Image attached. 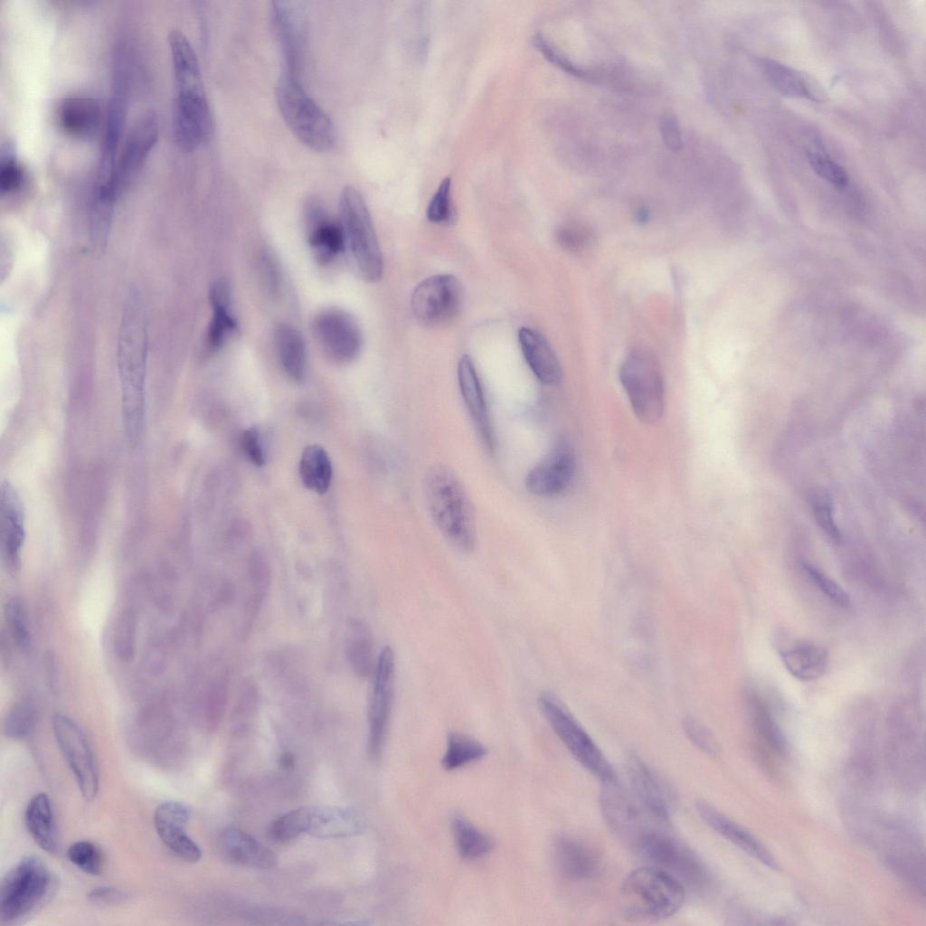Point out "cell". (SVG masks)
<instances>
[{
	"instance_id": "f1b7e54d",
	"label": "cell",
	"mask_w": 926,
	"mask_h": 926,
	"mask_svg": "<svg viewBox=\"0 0 926 926\" xmlns=\"http://www.w3.org/2000/svg\"><path fill=\"white\" fill-rule=\"evenodd\" d=\"M518 342L526 364L543 384H557L562 379L560 363L547 340L536 330L521 327Z\"/></svg>"
},
{
	"instance_id": "7a4b0ae2",
	"label": "cell",
	"mask_w": 926,
	"mask_h": 926,
	"mask_svg": "<svg viewBox=\"0 0 926 926\" xmlns=\"http://www.w3.org/2000/svg\"><path fill=\"white\" fill-rule=\"evenodd\" d=\"M172 60L175 102L173 127L176 144L191 152L207 142L212 133V114L196 53L179 30L168 35Z\"/></svg>"
},
{
	"instance_id": "f35d334b",
	"label": "cell",
	"mask_w": 926,
	"mask_h": 926,
	"mask_svg": "<svg viewBox=\"0 0 926 926\" xmlns=\"http://www.w3.org/2000/svg\"><path fill=\"white\" fill-rule=\"evenodd\" d=\"M25 181L24 170L19 162L13 142L6 141L0 155V191L11 195L21 190Z\"/></svg>"
},
{
	"instance_id": "6da1fadb",
	"label": "cell",
	"mask_w": 926,
	"mask_h": 926,
	"mask_svg": "<svg viewBox=\"0 0 926 926\" xmlns=\"http://www.w3.org/2000/svg\"><path fill=\"white\" fill-rule=\"evenodd\" d=\"M146 315L139 293L131 290L119 327L118 368L123 425L128 441L133 447L139 442L145 425L147 360Z\"/></svg>"
},
{
	"instance_id": "cb8c5ba5",
	"label": "cell",
	"mask_w": 926,
	"mask_h": 926,
	"mask_svg": "<svg viewBox=\"0 0 926 926\" xmlns=\"http://www.w3.org/2000/svg\"><path fill=\"white\" fill-rule=\"evenodd\" d=\"M695 806L701 818L712 829L758 862L771 869L778 868L775 858L753 835L704 800H698Z\"/></svg>"
},
{
	"instance_id": "681fc988",
	"label": "cell",
	"mask_w": 926,
	"mask_h": 926,
	"mask_svg": "<svg viewBox=\"0 0 926 926\" xmlns=\"http://www.w3.org/2000/svg\"><path fill=\"white\" fill-rule=\"evenodd\" d=\"M808 160L814 172L825 181L837 188L847 185L849 179L846 171L831 158L809 152Z\"/></svg>"
},
{
	"instance_id": "9c48e42d",
	"label": "cell",
	"mask_w": 926,
	"mask_h": 926,
	"mask_svg": "<svg viewBox=\"0 0 926 926\" xmlns=\"http://www.w3.org/2000/svg\"><path fill=\"white\" fill-rule=\"evenodd\" d=\"M619 379L638 419L651 424L664 412V383L658 363L647 350L636 349L623 361Z\"/></svg>"
},
{
	"instance_id": "6f0895ef",
	"label": "cell",
	"mask_w": 926,
	"mask_h": 926,
	"mask_svg": "<svg viewBox=\"0 0 926 926\" xmlns=\"http://www.w3.org/2000/svg\"><path fill=\"white\" fill-rule=\"evenodd\" d=\"M124 898L123 893L111 886H99L92 889L88 894V900L94 904H111L121 901Z\"/></svg>"
},
{
	"instance_id": "60d3db41",
	"label": "cell",
	"mask_w": 926,
	"mask_h": 926,
	"mask_svg": "<svg viewBox=\"0 0 926 926\" xmlns=\"http://www.w3.org/2000/svg\"><path fill=\"white\" fill-rule=\"evenodd\" d=\"M5 620L13 640L21 649L31 646V632L25 605L19 598L11 599L5 605Z\"/></svg>"
},
{
	"instance_id": "e0dca14e",
	"label": "cell",
	"mask_w": 926,
	"mask_h": 926,
	"mask_svg": "<svg viewBox=\"0 0 926 926\" xmlns=\"http://www.w3.org/2000/svg\"><path fill=\"white\" fill-rule=\"evenodd\" d=\"M191 814L187 805L166 801L156 808L154 823L160 839L173 854L185 862L195 863L200 860L202 851L186 833Z\"/></svg>"
},
{
	"instance_id": "4316f807",
	"label": "cell",
	"mask_w": 926,
	"mask_h": 926,
	"mask_svg": "<svg viewBox=\"0 0 926 926\" xmlns=\"http://www.w3.org/2000/svg\"><path fill=\"white\" fill-rule=\"evenodd\" d=\"M553 854L561 874L571 881H585L594 877L600 865L597 852L583 841L572 836H559Z\"/></svg>"
},
{
	"instance_id": "9f6ffc18",
	"label": "cell",
	"mask_w": 926,
	"mask_h": 926,
	"mask_svg": "<svg viewBox=\"0 0 926 926\" xmlns=\"http://www.w3.org/2000/svg\"><path fill=\"white\" fill-rule=\"evenodd\" d=\"M262 274L265 286L270 294H276L279 287V270L277 262L270 254L263 255Z\"/></svg>"
},
{
	"instance_id": "8fae6325",
	"label": "cell",
	"mask_w": 926,
	"mask_h": 926,
	"mask_svg": "<svg viewBox=\"0 0 926 926\" xmlns=\"http://www.w3.org/2000/svg\"><path fill=\"white\" fill-rule=\"evenodd\" d=\"M52 730L58 747L86 800L93 799L99 787V770L93 749L80 726L71 717L56 713Z\"/></svg>"
},
{
	"instance_id": "484cf974",
	"label": "cell",
	"mask_w": 926,
	"mask_h": 926,
	"mask_svg": "<svg viewBox=\"0 0 926 926\" xmlns=\"http://www.w3.org/2000/svg\"><path fill=\"white\" fill-rule=\"evenodd\" d=\"M218 846L228 860L243 866L270 869L277 863L273 851L238 827L224 828L218 837Z\"/></svg>"
},
{
	"instance_id": "680465c9",
	"label": "cell",
	"mask_w": 926,
	"mask_h": 926,
	"mask_svg": "<svg viewBox=\"0 0 926 926\" xmlns=\"http://www.w3.org/2000/svg\"><path fill=\"white\" fill-rule=\"evenodd\" d=\"M588 233L576 227H562L557 232V240L567 249L578 248L587 240Z\"/></svg>"
},
{
	"instance_id": "816d5d0a",
	"label": "cell",
	"mask_w": 926,
	"mask_h": 926,
	"mask_svg": "<svg viewBox=\"0 0 926 926\" xmlns=\"http://www.w3.org/2000/svg\"><path fill=\"white\" fill-rule=\"evenodd\" d=\"M683 725L686 736L697 748L710 755H715L718 752V744L714 736L702 723L692 717H687L684 720Z\"/></svg>"
},
{
	"instance_id": "8d00e7d4",
	"label": "cell",
	"mask_w": 926,
	"mask_h": 926,
	"mask_svg": "<svg viewBox=\"0 0 926 926\" xmlns=\"http://www.w3.org/2000/svg\"><path fill=\"white\" fill-rule=\"evenodd\" d=\"M760 64L767 80L780 94L817 100L801 75L791 68L770 59H763Z\"/></svg>"
},
{
	"instance_id": "52a82bcc",
	"label": "cell",
	"mask_w": 926,
	"mask_h": 926,
	"mask_svg": "<svg viewBox=\"0 0 926 926\" xmlns=\"http://www.w3.org/2000/svg\"><path fill=\"white\" fill-rule=\"evenodd\" d=\"M52 882L51 872L40 857H23L1 881V921L14 923L29 915L48 896Z\"/></svg>"
},
{
	"instance_id": "83f0119b",
	"label": "cell",
	"mask_w": 926,
	"mask_h": 926,
	"mask_svg": "<svg viewBox=\"0 0 926 926\" xmlns=\"http://www.w3.org/2000/svg\"><path fill=\"white\" fill-rule=\"evenodd\" d=\"M99 103L86 96H71L64 99L58 108V122L69 136L77 138L91 137L102 122Z\"/></svg>"
},
{
	"instance_id": "ba28073f",
	"label": "cell",
	"mask_w": 926,
	"mask_h": 926,
	"mask_svg": "<svg viewBox=\"0 0 926 926\" xmlns=\"http://www.w3.org/2000/svg\"><path fill=\"white\" fill-rule=\"evenodd\" d=\"M538 704L554 733L583 768L601 783L618 780L602 751L556 694L543 692Z\"/></svg>"
},
{
	"instance_id": "7dc6e473",
	"label": "cell",
	"mask_w": 926,
	"mask_h": 926,
	"mask_svg": "<svg viewBox=\"0 0 926 926\" xmlns=\"http://www.w3.org/2000/svg\"><path fill=\"white\" fill-rule=\"evenodd\" d=\"M812 508L816 521L827 535L835 543L841 541V534L835 523L833 503L826 491L817 492L812 497Z\"/></svg>"
},
{
	"instance_id": "b9f144b4",
	"label": "cell",
	"mask_w": 926,
	"mask_h": 926,
	"mask_svg": "<svg viewBox=\"0 0 926 926\" xmlns=\"http://www.w3.org/2000/svg\"><path fill=\"white\" fill-rule=\"evenodd\" d=\"M34 722L35 713L31 704L24 701L17 702L6 713L4 732L11 739H24L32 732Z\"/></svg>"
},
{
	"instance_id": "7c38bea8",
	"label": "cell",
	"mask_w": 926,
	"mask_h": 926,
	"mask_svg": "<svg viewBox=\"0 0 926 926\" xmlns=\"http://www.w3.org/2000/svg\"><path fill=\"white\" fill-rule=\"evenodd\" d=\"M311 329L323 353L336 364L352 362L362 349L360 326L343 309L329 307L319 311L312 320Z\"/></svg>"
},
{
	"instance_id": "d6a6232c",
	"label": "cell",
	"mask_w": 926,
	"mask_h": 926,
	"mask_svg": "<svg viewBox=\"0 0 926 926\" xmlns=\"http://www.w3.org/2000/svg\"><path fill=\"white\" fill-rule=\"evenodd\" d=\"M25 824L35 843L48 853L57 850V833L51 800L40 792L29 801L25 810Z\"/></svg>"
},
{
	"instance_id": "5b68a950",
	"label": "cell",
	"mask_w": 926,
	"mask_h": 926,
	"mask_svg": "<svg viewBox=\"0 0 926 926\" xmlns=\"http://www.w3.org/2000/svg\"><path fill=\"white\" fill-rule=\"evenodd\" d=\"M276 99L287 126L301 143L318 152L334 146L333 122L306 92L298 76L285 71L276 85Z\"/></svg>"
},
{
	"instance_id": "94428289",
	"label": "cell",
	"mask_w": 926,
	"mask_h": 926,
	"mask_svg": "<svg viewBox=\"0 0 926 926\" xmlns=\"http://www.w3.org/2000/svg\"><path fill=\"white\" fill-rule=\"evenodd\" d=\"M280 761H281V765L283 767L288 768V767H291L292 766L294 760H293L291 754H288V753L286 754L285 753L283 755V757L281 758Z\"/></svg>"
},
{
	"instance_id": "9a60e30c",
	"label": "cell",
	"mask_w": 926,
	"mask_h": 926,
	"mask_svg": "<svg viewBox=\"0 0 926 926\" xmlns=\"http://www.w3.org/2000/svg\"><path fill=\"white\" fill-rule=\"evenodd\" d=\"M158 119L153 111L142 115L129 131L117 158L115 183L119 196L135 180L158 138Z\"/></svg>"
},
{
	"instance_id": "f907efd6",
	"label": "cell",
	"mask_w": 926,
	"mask_h": 926,
	"mask_svg": "<svg viewBox=\"0 0 926 926\" xmlns=\"http://www.w3.org/2000/svg\"><path fill=\"white\" fill-rule=\"evenodd\" d=\"M227 673L218 676L210 687L207 697V712L212 723L216 724L222 718L228 695Z\"/></svg>"
},
{
	"instance_id": "74e56055",
	"label": "cell",
	"mask_w": 926,
	"mask_h": 926,
	"mask_svg": "<svg viewBox=\"0 0 926 926\" xmlns=\"http://www.w3.org/2000/svg\"><path fill=\"white\" fill-rule=\"evenodd\" d=\"M486 754L487 748L478 741L463 733L450 732L442 766L447 770H454L483 759Z\"/></svg>"
},
{
	"instance_id": "3957f363",
	"label": "cell",
	"mask_w": 926,
	"mask_h": 926,
	"mask_svg": "<svg viewBox=\"0 0 926 926\" xmlns=\"http://www.w3.org/2000/svg\"><path fill=\"white\" fill-rule=\"evenodd\" d=\"M427 507L442 535L460 552L474 550L476 515L468 494L457 474L447 465H431L424 477Z\"/></svg>"
},
{
	"instance_id": "2e32d148",
	"label": "cell",
	"mask_w": 926,
	"mask_h": 926,
	"mask_svg": "<svg viewBox=\"0 0 926 926\" xmlns=\"http://www.w3.org/2000/svg\"><path fill=\"white\" fill-rule=\"evenodd\" d=\"M575 474V458L570 446L559 442L527 473L524 486L531 494L552 497L563 493Z\"/></svg>"
},
{
	"instance_id": "d4e9b609",
	"label": "cell",
	"mask_w": 926,
	"mask_h": 926,
	"mask_svg": "<svg viewBox=\"0 0 926 926\" xmlns=\"http://www.w3.org/2000/svg\"><path fill=\"white\" fill-rule=\"evenodd\" d=\"M632 795L642 808L658 822H667L669 807L664 789L648 766L637 755L628 761Z\"/></svg>"
},
{
	"instance_id": "8992f818",
	"label": "cell",
	"mask_w": 926,
	"mask_h": 926,
	"mask_svg": "<svg viewBox=\"0 0 926 926\" xmlns=\"http://www.w3.org/2000/svg\"><path fill=\"white\" fill-rule=\"evenodd\" d=\"M339 222L345 250L357 275L367 282L380 280L383 271L381 250L367 205L353 186L341 192Z\"/></svg>"
},
{
	"instance_id": "7bdbcfd3",
	"label": "cell",
	"mask_w": 926,
	"mask_h": 926,
	"mask_svg": "<svg viewBox=\"0 0 926 926\" xmlns=\"http://www.w3.org/2000/svg\"><path fill=\"white\" fill-rule=\"evenodd\" d=\"M67 856L71 863L85 874L98 875L102 871V854L99 848L90 841L73 843L68 848Z\"/></svg>"
},
{
	"instance_id": "11a10c76",
	"label": "cell",
	"mask_w": 926,
	"mask_h": 926,
	"mask_svg": "<svg viewBox=\"0 0 926 926\" xmlns=\"http://www.w3.org/2000/svg\"><path fill=\"white\" fill-rule=\"evenodd\" d=\"M757 723L763 735L774 745L781 748L784 744L782 733L763 707H758Z\"/></svg>"
},
{
	"instance_id": "bcb514c9",
	"label": "cell",
	"mask_w": 926,
	"mask_h": 926,
	"mask_svg": "<svg viewBox=\"0 0 926 926\" xmlns=\"http://www.w3.org/2000/svg\"><path fill=\"white\" fill-rule=\"evenodd\" d=\"M534 43L545 59L563 71L581 79H592L594 77L591 71L573 63L543 35L537 33L534 37Z\"/></svg>"
},
{
	"instance_id": "ee69618b",
	"label": "cell",
	"mask_w": 926,
	"mask_h": 926,
	"mask_svg": "<svg viewBox=\"0 0 926 926\" xmlns=\"http://www.w3.org/2000/svg\"><path fill=\"white\" fill-rule=\"evenodd\" d=\"M307 807L299 808L280 816L270 827V836L285 842L306 833Z\"/></svg>"
},
{
	"instance_id": "30bf717a",
	"label": "cell",
	"mask_w": 926,
	"mask_h": 926,
	"mask_svg": "<svg viewBox=\"0 0 926 926\" xmlns=\"http://www.w3.org/2000/svg\"><path fill=\"white\" fill-rule=\"evenodd\" d=\"M634 845L649 865L667 872L684 886L698 889L708 883L709 874L702 861L670 834L648 828L636 838Z\"/></svg>"
},
{
	"instance_id": "4fadbf2b",
	"label": "cell",
	"mask_w": 926,
	"mask_h": 926,
	"mask_svg": "<svg viewBox=\"0 0 926 926\" xmlns=\"http://www.w3.org/2000/svg\"><path fill=\"white\" fill-rule=\"evenodd\" d=\"M462 303V287L450 274H438L422 280L413 290L411 306L416 320L436 326L451 320Z\"/></svg>"
},
{
	"instance_id": "d590c367",
	"label": "cell",
	"mask_w": 926,
	"mask_h": 926,
	"mask_svg": "<svg viewBox=\"0 0 926 926\" xmlns=\"http://www.w3.org/2000/svg\"><path fill=\"white\" fill-rule=\"evenodd\" d=\"M451 828L457 849L462 858L477 861L492 850L490 837L461 814H455Z\"/></svg>"
},
{
	"instance_id": "277c9868",
	"label": "cell",
	"mask_w": 926,
	"mask_h": 926,
	"mask_svg": "<svg viewBox=\"0 0 926 926\" xmlns=\"http://www.w3.org/2000/svg\"><path fill=\"white\" fill-rule=\"evenodd\" d=\"M685 899L683 883L652 865L630 872L620 888L622 914L634 923H651L670 918L680 910Z\"/></svg>"
},
{
	"instance_id": "ffe728a7",
	"label": "cell",
	"mask_w": 926,
	"mask_h": 926,
	"mask_svg": "<svg viewBox=\"0 0 926 926\" xmlns=\"http://www.w3.org/2000/svg\"><path fill=\"white\" fill-rule=\"evenodd\" d=\"M458 383L465 406L477 431L489 451L496 448V437L491 423L485 391L470 356L463 355L458 364Z\"/></svg>"
},
{
	"instance_id": "f6af8a7d",
	"label": "cell",
	"mask_w": 926,
	"mask_h": 926,
	"mask_svg": "<svg viewBox=\"0 0 926 926\" xmlns=\"http://www.w3.org/2000/svg\"><path fill=\"white\" fill-rule=\"evenodd\" d=\"M451 178L445 177L432 195L426 210L429 222L435 224H447L453 218L451 203Z\"/></svg>"
},
{
	"instance_id": "e575fe53",
	"label": "cell",
	"mask_w": 926,
	"mask_h": 926,
	"mask_svg": "<svg viewBox=\"0 0 926 926\" xmlns=\"http://www.w3.org/2000/svg\"><path fill=\"white\" fill-rule=\"evenodd\" d=\"M299 476L304 486L317 494H325L332 479V465L323 447L313 444L303 450L299 461Z\"/></svg>"
},
{
	"instance_id": "1f68e13d",
	"label": "cell",
	"mask_w": 926,
	"mask_h": 926,
	"mask_svg": "<svg viewBox=\"0 0 926 926\" xmlns=\"http://www.w3.org/2000/svg\"><path fill=\"white\" fill-rule=\"evenodd\" d=\"M780 657L786 669L801 681L817 680L825 675L829 657L827 651L815 644H800L782 650Z\"/></svg>"
},
{
	"instance_id": "f5cc1de1",
	"label": "cell",
	"mask_w": 926,
	"mask_h": 926,
	"mask_svg": "<svg viewBox=\"0 0 926 926\" xmlns=\"http://www.w3.org/2000/svg\"><path fill=\"white\" fill-rule=\"evenodd\" d=\"M659 131L665 146L670 151L679 152L683 148L682 132L675 116H663L659 121Z\"/></svg>"
},
{
	"instance_id": "db71d44e",
	"label": "cell",
	"mask_w": 926,
	"mask_h": 926,
	"mask_svg": "<svg viewBox=\"0 0 926 926\" xmlns=\"http://www.w3.org/2000/svg\"><path fill=\"white\" fill-rule=\"evenodd\" d=\"M241 445L249 461L257 467L264 464L265 454L258 430L255 428L245 430L241 434Z\"/></svg>"
},
{
	"instance_id": "7402d4cb",
	"label": "cell",
	"mask_w": 926,
	"mask_h": 926,
	"mask_svg": "<svg viewBox=\"0 0 926 926\" xmlns=\"http://www.w3.org/2000/svg\"><path fill=\"white\" fill-rule=\"evenodd\" d=\"M305 223L308 245L319 264L331 263L345 250L340 222L331 218L320 203H308Z\"/></svg>"
},
{
	"instance_id": "4dcf8cb0",
	"label": "cell",
	"mask_w": 926,
	"mask_h": 926,
	"mask_svg": "<svg viewBox=\"0 0 926 926\" xmlns=\"http://www.w3.org/2000/svg\"><path fill=\"white\" fill-rule=\"evenodd\" d=\"M274 343L284 372L292 380L301 381L307 368V349L301 333L292 325L279 324L275 328Z\"/></svg>"
},
{
	"instance_id": "91938a15",
	"label": "cell",
	"mask_w": 926,
	"mask_h": 926,
	"mask_svg": "<svg viewBox=\"0 0 926 926\" xmlns=\"http://www.w3.org/2000/svg\"><path fill=\"white\" fill-rule=\"evenodd\" d=\"M121 628L118 631L119 648L123 649V655H130V650L133 647L132 645V631L130 624L128 621H123Z\"/></svg>"
},
{
	"instance_id": "44dd1931",
	"label": "cell",
	"mask_w": 926,
	"mask_h": 926,
	"mask_svg": "<svg viewBox=\"0 0 926 926\" xmlns=\"http://www.w3.org/2000/svg\"><path fill=\"white\" fill-rule=\"evenodd\" d=\"M271 24L286 61L285 71L298 76L305 44L302 11L293 2H272Z\"/></svg>"
},
{
	"instance_id": "ab89813d",
	"label": "cell",
	"mask_w": 926,
	"mask_h": 926,
	"mask_svg": "<svg viewBox=\"0 0 926 926\" xmlns=\"http://www.w3.org/2000/svg\"><path fill=\"white\" fill-rule=\"evenodd\" d=\"M249 575L252 594L247 603V609L245 611L247 628H249V626L253 622L256 612L260 609L263 599L265 598L270 585L269 568L260 557H255L250 561Z\"/></svg>"
},
{
	"instance_id": "836d02e7",
	"label": "cell",
	"mask_w": 926,
	"mask_h": 926,
	"mask_svg": "<svg viewBox=\"0 0 926 926\" xmlns=\"http://www.w3.org/2000/svg\"><path fill=\"white\" fill-rule=\"evenodd\" d=\"M345 651L358 677L366 678L373 674L375 666L373 638L369 627L360 619L351 618L346 622Z\"/></svg>"
},
{
	"instance_id": "c3c4849f",
	"label": "cell",
	"mask_w": 926,
	"mask_h": 926,
	"mask_svg": "<svg viewBox=\"0 0 926 926\" xmlns=\"http://www.w3.org/2000/svg\"><path fill=\"white\" fill-rule=\"evenodd\" d=\"M804 570L814 584L836 606L847 609L851 605L848 593L835 581L810 563L803 564Z\"/></svg>"
},
{
	"instance_id": "d6986e66",
	"label": "cell",
	"mask_w": 926,
	"mask_h": 926,
	"mask_svg": "<svg viewBox=\"0 0 926 926\" xmlns=\"http://www.w3.org/2000/svg\"><path fill=\"white\" fill-rule=\"evenodd\" d=\"M600 806L608 826L620 836L630 837L634 842L647 829L643 826L647 812L618 780L602 783Z\"/></svg>"
},
{
	"instance_id": "5bb4252c",
	"label": "cell",
	"mask_w": 926,
	"mask_h": 926,
	"mask_svg": "<svg viewBox=\"0 0 926 926\" xmlns=\"http://www.w3.org/2000/svg\"><path fill=\"white\" fill-rule=\"evenodd\" d=\"M395 657L392 647L380 652L373 672V687L368 710V752L377 760L383 748L394 690Z\"/></svg>"
},
{
	"instance_id": "603a6c76",
	"label": "cell",
	"mask_w": 926,
	"mask_h": 926,
	"mask_svg": "<svg viewBox=\"0 0 926 926\" xmlns=\"http://www.w3.org/2000/svg\"><path fill=\"white\" fill-rule=\"evenodd\" d=\"M363 815L341 806L307 807L306 833L318 838H341L357 836L364 829Z\"/></svg>"
},
{
	"instance_id": "ac0fdd59",
	"label": "cell",
	"mask_w": 926,
	"mask_h": 926,
	"mask_svg": "<svg viewBox=\"0 0 926 926\" xmlns=\"http://www.w3.org/2000/svg\"><path fill=\"white\" fill-rule=\"evenodd\" d=\"M24 538V506L15 487L5 480L0 488V543L4 562L12 572L20 567Z\"/></svg>"
},
{
	"instance_id": "f546056e",
	"label": "cell",
	"mask_w": 926,
	"mask_h": 926,
	"mask_svg": "<svg viewBox=\"0 0 926 926\" xmlns=\"http://www.w3.org/2000/svg\"><path fill=\"white\" fill-rule=\"evenodd\" d=\"M212 318L209 323L206 344L211 352L219 350L235 332L237 322L232 312V291L228 282L218 279L209 292Z\"/></svg>"
}]
</instances>
